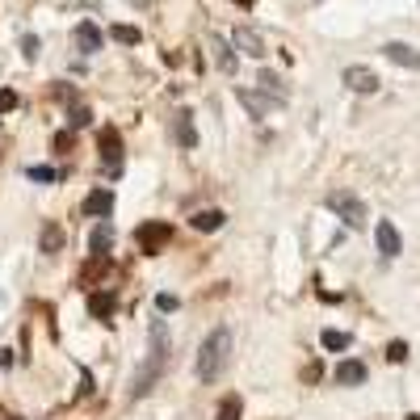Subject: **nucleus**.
<instances>
[{"label": "nucleus", "instance_id": "2f4dec72", "mask_svg": "<svg viewBox=\"0 0 420 420\" xmlns=\"http://www.w3.org/2000/svg\"><path fill=\"white\" fill-rule=\"evenodd\" d=\"M408 420H420V416H408Z\"/></svg>", "mask_w": 420, "mask_h": 420}, {"label": "nucleus", "instance_id": "393cba45", "mask_svg": "<svg viewBox=\"0 0 420 420\" xmlns=\"http://www.w3.org/2000/svg\"><path fill=\"white\" fill-rule=\"evenodd\" d=\"M21 50H26V59H38V38L26 34V38H21Z\"/></svg>", "mask_w": 420, "mask_h": 420}, {"label": "nucleus", "instance_id": "ddd939ff", "mask_svg": "<svg viewBox=\"0 0 420 420\" xmlns=\"http://www.w3.org/2000/svg\"><path fill=\"white\" fill-rule=\"evenodd\" d=\"M336 383H341V387H361V383H365V365L353 361V357L341 361V365H336Z\"/></svg>", "mask_w": 420, "mask_h": 420}, {"label": "nucleus", "instance_id": "a211bd4d", "mask_svg": "<svg viewBox=\"0 0 420 420\" xmlns=\"http://www.w3.org/2000/svg\"><path fill=\"white\" fill-rule=\"evenodd\" d=\"M110 244H114V227H110V223H101V227L93 231V240H88V248H93L97 256H105V248H110Z\"/></svg>", "mask_w": 420, "mask_h": 420}, {"label": "nucleus", "instance_id": "a878e982", "mask_svg": "<svg viewBox=\"0 0 420 420\" xmlns=\"http://www.w3.org/2000/svg\"><path fill=\"white\" fill-rule=\"evenodd\" d=\"M30 177H34V181H55L59 173H55V169H46V164H38V169H30Z\"/></svg>", "mask_w": 420, "mask_h": 420}, {"label": "nucleus", "instance_id": "f257e3e1", "mask_svg": "<svg viewBox=\"0 0 420 420\" xmlns=\"http://www.w3.org/2000/svg\"><path fill=\"white\" fill-rule=\"evenodd\" d=\"M147 336H151V349H147V361L139 365V374L131 383V399H143L155 387V379L164 374V365H169V328H164V320H151Z\"/></svg>", "mask_w": 420, "mask_h": 420}, {"label": "nucleus", "instance_id": "7ed1b4c3", "mask_svg": "<svg viewBox=\"0 0 420 420\" xmlns=\"http://www.w3.org/2000/svg\"><path fill=\"white\" fill-rule=\"evenodd\" d=\"M135 240H139V248H143L147 256H155V252H164V248H169L173 227H169V223H160V219H151V223H143V227L135 231Z\"/></svg>", "mask_w": 420, "mask_h": 420}, {"label": "nucleus", "instance_id": "6e6552de", "mask_svg": "<svg viewBox=\"0 0 420 420\" xmlns=\"http://www.w3.org/2000/svg\"><path fill=\"white\" fill-rule=\"evenodd\" d=\"M345 84L353 88V93H379V76L370 72V68H345Z\"/></svg>", "mask_w": 420, "mask_h": 420}, {"label": "nucleus", "instance_id": "cd10ccee", "mask_svg": "<svg viewBox=\"0 0 420 420\" xmlns=\"http://www.w3.org/2000/svg\"><path fill=\"white\" fill-rule=\"evenodd\" d=\"M93 122V114L84 110V105H76V110H72V126H88Z\"/></svg>", "mask_w": 420, "mask_h": 420}, {"label": "nucleus", "instance_id": "bb28decb", "mask_svg": "<svg viewBox=\"0 0 420 420\" xmlns=\"http://www.w3.org/2000/svg\"><path fill=\"white\" fill-rule=\"evenodd\" d=\"M13 105H17V93H13V88H5V93H0V114H9Z\"/></svg>", "mask_w": 420, "mask_h": 420}, {"label": "nucleus", "instance_id": "412c9836", "mask_svg": "<svg viewBox=\"0 0 420 420\" xmlns=\"http://www.w3.org/2000/svg\"><path fill=\"white\" fill-rule=\"evenodd\" d=\"M240 412H244L240 395H223V403H219V416H215V420H240Z\"/></svg>", "mask_w": 420, "mask_h": 420}, {"label": "nucleus", "instance_id": "f8f14e48", "mask_svg": "<svg viewBox=\"0 0 420 420\" xmlns=\"http://www.w3.org/2000/svg\"><path fill=\"white\" fill-rule=\"evenodd\" d=\"M236 97H240V105H248V110H252V118H265L274 105H278L274 97H260V93H252V88H240Z\"/></svg>", "mask_w": 420, "mask_h": 420}, {"label": "nucleus", "instance_id": "c756f323", "mask_svg": "<svg viewBox=\"0 0 420 420\" xmlns=\"http://www.w3.org/2000/svg\"><path fill=\"white\" fill-rule=\"evenodd\" d=\"M55 147H59V151H68V147H72V135H68V131H64V135H55Z\"/></svg>", "mask_w": 420, "mask_h": 420}, {"label": "nucleus", "instance_id": "dca6fc26", "mask_svg": "<svg viewBox=\"0 0 420 420\" xmlns=\"http://www.w3.org/2000/svg\"><path fill=\"white\" fill-rule=\"evenodd\" d=\"M210 50H215V59H219L223 72H236V55H231V46L223 38H210Z\"/></svg>", "mask_w": 420, "mask_h": 420}, {"label": "nucleus", "instance_id": "7c9ffc66", "mask_svg": "<svg viewBox=\"0 0 420 420\" xmlns=\"http://www.w3.org/2000/svg\"><path fill=\"white\" fill-rule=\"evenodd\" d=\"M236 5H252V0H236Z\"/></svg>", "mask_w": 420, "mask_h": 420}, {"label": "nucleus", "instance_id": "f03ea898", "mask_svg": "<svg viewBox=\"0 0 420 420\" xmlns=\"http://www.w3.org/2000/svg\"><path fill=\"white\" fill-rule=\"evenodd\" d=\"M231 357V332L227 328H215L206 341H202V353H198V379L202 383H215L223 374V365Z\"/></svg>", "mask_w": 420, "mask_h": 420}, {"label": "nucleus", "instance_id": "5701e85b", "mask_svg": "<svg viewBox=\"0 0 420 420\" xmlns=\"http://www.w3.org/2000/svg\"><path fill=\"white\" fill-rule=\"evenodd\" d=\"M278 84H282V80H278V76H274V72H260V88H265V97H274V101H282V97H286V93H282V88H278Z\"/></svg>", "mask_w": 420, "mask_h": 420}, {"label": "nucleus", "instance_id": "b1692460", "mask_svg": "<svg viewBox=\"0 0 420 420\" xmlns=\"http://www.w3.org/2000/svg\"><path fill=\"white\" fill-rule=\"evenodd\" d=\"M387 357H391V361H403V357H408V345H403V341H391V345H387Z\"/></svg>", "mask_w": 420, "mask_h": 420}, {"label": "nucleus", "instance_id": "9d476101", "mask_svg": "<svg viewBox=\"0 0 420 420\" xmlns=\"http://www.w3.org/2000/svg\"><path fill=\"white\" fill-rule=\"evenodd\" d=\"M236 50H244V55L260 59V55H265V38H260L256 30H248V26H240V30H236Z\"/></svg>", "mask_w": 420, "mask_h": 420}, {"label": "nucleus", "instance_id": "f3484780", "mask_svg": "<svg viewBox=\"0 0 420 420\" xmlns=\"http://www.w3.org/2000/svg\"><path fill=\"white\" fill-rule=\"evenodd\" d=\"M64 248V227L59 223H46L42 227V252H59Z\"/></svg>", "mask_w": 420, "mask_h": 420}, {"label": "nucleus", "instance_id": "4be33fe9", "mask_svg": "<svg viewBox=\"0 0 420 420\" xmlns=\"http://www.w3.org/2000/svg\"><path fill=\"white\" fill-rule=\"evenodd\" d=\"M320 341H324V349H332V353H341V349H349V332H336V328H328V332H324Z\"/></svg>", "mask_w": 420, "mask_h": 420}, {"label": "nucleus", "instance_id": "1a4fd4ad", "mask_svg": "<svg viewBox=\"0 0 420 420\" xmlns=\"http://www.w3.org/2000/svg\"><path fill=\"white\" fill-rule=\"evenodd\" d=\"M383 55H387L391 64H399V68H420V50L408 46V42H387V46H383Z\"/></svg>", "mask_w": 420, "mask_h": 420}, {"label": "nucleus", "instance_id": "0eeeda50", "mask_svg": "<svg viewBox=\"0 0 420 420\" xmlns=\"http://www.w3.org/2000/svg\"><path fill=\"white\" fill-rule=\"evenodd\" d=\"M110 210H114V193L110 189H93L84 198V215L88 219H110Z\"/></svg>", "mask_w": 420, "mask_h": 420}, {"label": "nucleus", "instance_id": "aec40b11", "mask_svg": "<svg viewBox=\"0 0 420 420\" xmlns=\"http://www.w3.org/2000/svg\"><path fill=\"white\" fill-rule=\"evenodd\" d=\"M110 38H114V42H122V46H139V42H143V34H139L135 26H114V30H110Z\"/></svg>", "mask_w": 420, "mask_h": 420}, {"label": "nucleus", "instance_id": "423d86ee", "mask_svg": "<svg viewBox=\"0 0 420 420\" xmlns=\"http://www.w3.org/2000/svg\"><path fill=\"white\" fill-rule=\"evenodd\" d=\"M374 244H379L383 256H399V252H403V240H399V231H395L391 219H379V227H374Z\"/></svg>", "mask_w": 420, "mask_h": 420}, {"label": "nucleus", "instance_id": "9b49d317", "mask_svg": "<svg viewBox=\"0 0 420 420\" xmlns=\"http://www.w3.org/2000/svg\"><path fill=\"white\" fill-rule=\"evenodd\" d=\"M173 135H177V143H181V147H198V131H193V114H189V110H177Z\"/></svg>", "mask_w": 420, "mask_h": 420}, {"label": "nucleus", "instance_id": "20e7f679", "mask_svg": "<svg viewBox=\"0 0 420 420\" xmlns=\"http://www.w3.org/2000/svg\"><path fill=\"white\" fill-rule=\"evenodd\" d=\"M328 206L336 210V215H341L349 227H361V223H365V206H361L353 193H328Z\"/></svg>", "mask_w": 420, "mask_h": 420}, {"label": "nucleus", "instance_id": "2eb2a0df", "mask_svg": "<svg viewBox=\"0 0 420 420\" xmlns=\"http://www.w3.org/2000/svg\"><path fill=\"white\" fill-rule=\"evenodd\" d=\"M223 219H227L223 210H198V215H193V227H198V231H219Z\"/></svg>", "mask_w": 420, "mask_h": 420}, {"label": "nucleus", "instance_id": "c85d7f7f", "mask_svg": "<svg viewBox=\"0 0 420 420\" xmlns=\"http://www.w3.org/2000/svg\"><path fill=\"white\" fill-rule=\"evenodd\" d=\"M155 307H160V311H177V298L173 294H160V298H155Z\"/></svg>", "mask_w": 420, "mask_h": 420}, {"label": "nucleus", "instance_id": "39448f33", "mask_svg": "<svg viewBox=\"0 0 420 420\" xmlns=\"http://www.w3.org/2000/svg\"><path fill=\"white\" fill-rule=\"evenodd\" d=\"M101 164L110 169V173L122 169V135H118L114 126H105V131H101Z\"/></svg>", "mask_w": 420, "mask_h": 420}, {"label": "nucleus", "instance_id": "4468645a", "mask_svg": "<svg viewBox=\"0 0 420 420\" xmlns=\"http://www.w3.org/2000/svg\"><path fill=\"white\" fill-rule=\"evenodd\" d=\"M76 46L84 50V55H93V50H101V30L93 21H80L76 26Z\"/></svg>", "mask_w": 420, "mask_h": 420}, {"label": "nucleus", "instance_id": "6ab92c4d", "mask_svg": "<svg viewBox=\"0 0 420 420\" xmlns=\"http://www.w3.org/2000/svg\"><path fill=\"white\" fill-rule=\"evenodd\" d=\"M88 311L97 315V320H110V315H114V294H93L88 298Z\"/></svg>", "mask_w": 420, "mask_h": 420}]
</instances>
